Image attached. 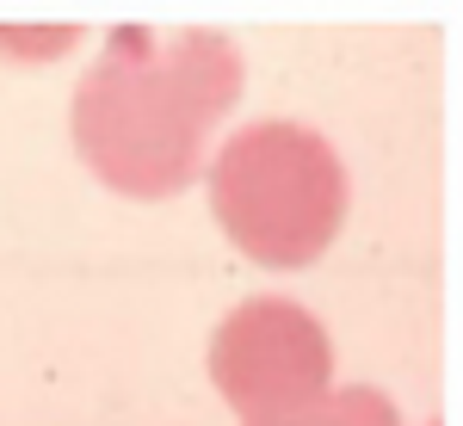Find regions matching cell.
<instances>
[{"mask_svg":"<svg viewBox=\"0 0 463 426\" xmlns=\"http://www.w3.org/2000/svg\"><path fill=\"white\" fill-rule=\"evenodd\" d=\"M241 50L222 32H111L74 93V148L124 198H174L192 185L211 130L241 99Z\"/></svg>","mask_w":463,"mask_h":426,"instance_id":"1","label":"cell"},{"mask_svg":"<svg viewBox=\"0 0 463 426\" xmlns=\"http://www.w3.org/2000/svg\"><path fill=\"white\" fill-rule=\"evenodd\" d=\"M272 426H402L395 402L383 390H340V395H321L316 408L290 414V421H272Z\"/></svg>","mask_w":463,"mask_h":426,"instance_id":"4","label":"cell"},{"mask_svg":"<svg viewBox=\"0 0 463 426\" xmlns=\"http://www.w3.org/2000/svg\"><path fill=\"white\" fill-rule=\"evenodd\" d=\"M211 383L248 426L290 421V414L316 408L334 383L327 327L290 297H253L216 321Z\"/></svg>","mask_w":463,"mask_h":426,"instance_id":"3","label":"cell"},{"mask_svg":"<svg viewBox=\"0 0 463 426\" xmlns=\"http://www.w3.org/2000/svg\"><path fill=\"white\" fill-rule=\"evenodd\" d=\"M353 204L334 142L309 124L266 118L222 142L211 161V211L253 266L297 272L334 248Z\"/></svg>","mask_w":463,"mask_h":426,"instance_id":"2","label":"cell"},{"mask_svg":"<svg viewBox=\"0 0 463 426\" xmlns=\"http://www.w3.org/2000/svg\"><path fill=\"white\" fill-rule=\"evenodd\" d=\"M74 43V25H56V32H0V50L13 56H62Z\"/></svg>","mask_w":463,"mask_h":426,"instance_id":"5","label":"cell"}]
</instances>
